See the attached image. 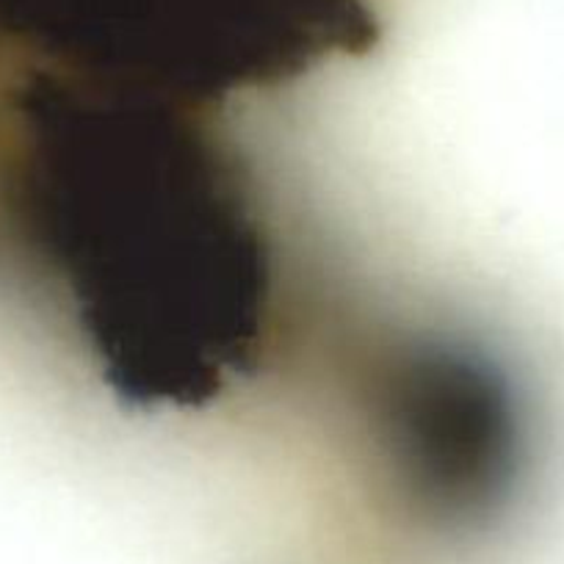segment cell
<instances>
[{
  "instance_id": "cell-1",
  "label": "cell",
  "mask_w": 564,
  "mask_h": 564,
  "mask_svg": "<svg viewBox=\"0 0 564 564\" xmlns=\"http://www.w3.org/2000/svg\"><path fill=\"white\" fill-rule=\"evenodd\" d=\"M0 263L144 410L208 406L269 349L271 241L216 119L108 100L20 119L0 139Z\"/></svg>"
}]
</instances>
